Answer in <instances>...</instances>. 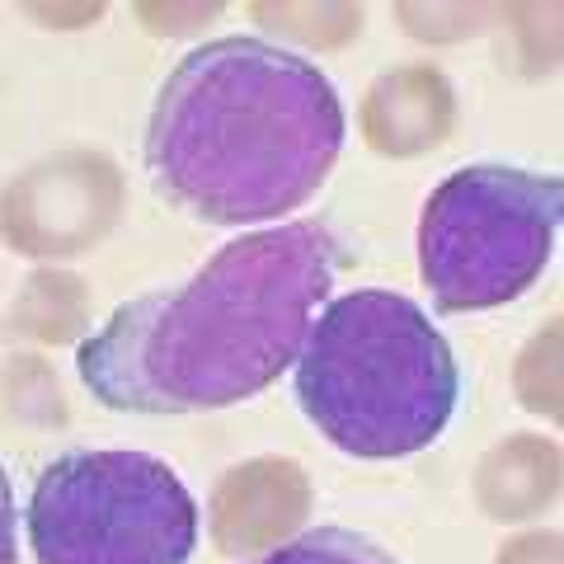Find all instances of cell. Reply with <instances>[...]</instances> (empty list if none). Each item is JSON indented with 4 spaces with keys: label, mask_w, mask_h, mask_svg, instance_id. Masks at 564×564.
Wrapping results in <instances>:
<instances>
[{
    "label": "cell",
    "mask_w": 564,
    "mask_h": 564,
    "mask_svg": "<svg viewBox=\"0 0 564 564\" xmlns=\"http://www.w3.org/2000/svg\"><path fill=\"white\" fill-rule=\"evenodd\" d=\"M250 564H395V555L352 527H315L282 541L269 555H254Z\"/></svg>",
    "instance_id": "4fadbf2b"
},
{
    "label": "cell",
    "mask_w": 564,
    "mask_h": 564,
    "mask_svg": "<svg viewBox=\"0 0 564 564\" xmlns=\"http://www.w3.org/2000/svg\"><path fill=\"white\" fill-rule=\"evenodd\" d=\"M24 14H29V20H39V24H66V29H70V24H95L104 10H99V6H85V10H47V6H29Z\"/></svg>",
    "instance_id": "ffe728a7"
},
{
    "label": "cell",
    "mask_w": 564,
    "mask_h": 564,
    "mask_svg": "<svg viewBox=\"0 0 564 564\" xmlns=\"http://www.w3.org/2000/svg\"><path fill=\"white\" fill-rule=\"evenodd\" d=\"M560 443L545 433H508L475 466V508L494 522H536L560 499Z\"/></svg>",
    "instance_id": "9c48e42d"
},
{
    "label": "cell",
    "mask_w": 564,
    "mask_h": 564,
    "mask_svg": "<svg viewBox=\"0 0 564 564\" xmlns=\"http://www.w3.org/2000/svg\"><path fill=\"white\" fill-rule=\"evenodd\" d=\"M292 391L339 452L400 462L443 437L462 400V367L410 296L358 288L321 306Z\"/></svg>",
    "instance_id": "3957f363"
},
{
    "label": "cell",
    "mask_w": 564,
    "mask_h": 564,
    "mask_svg": "<svg viewBox=\"0 0 564 564\" xmlns=\"http://www.w3.org/2000/svg\"><path fill=\"white\" fill-rule=\"evenodd\" d=\"M10 329L33 344H85L90 329V282L57 263H39L14 292L10 306Z\"/></svg>",
    "instance_id": "30bf717a"
},
{
    "label": "cell",
    "mask_w": 564,
    "mask_h": 564,
    "mask_svg": "<svg viewBox=\"0 0 564 564\" xmlns=\"http://www.w3.org/2000/svg\"><path fill=\"white\" fill-rule=\"evenodd\" d=\"M489 20L480 6H395V24L423 43H462Z\"/></svg>",
    "instance_id": "2e32d148"
},
{
    "label": "cell",
    "mask_w": 564,
    "mask_h": 564,
    "mask_svg": "<svg viewBox=\"0 0 564 564\" xmlns=\"http://www.w3.org/2000/svg\"><path fill=\"white\" fill-rule=\"evenodd\" d=\"M503 20L513 29L522 76H532V80L551 76L555 62H560V29H564L560 6H508Z\"/></svg>",
    "instance_id": "5bb4252c"
},
{
    "label": "cell",
    "mask_w": 564,
    "mask_h": 564,
    "mask_svg": "<svg viewBox=\"0 0 564 564\" xmlns=\"http://www.w3.org/2000/svg\"><path fill=\"white\" fill-rule=\"evenodd\" d=\"M555 226L560 174L518 165L456 170L423 203V288L447 315L499 311L545 273Z\"/></svg>",
    "instance_id": "277c9868"
},
{
    "label": "cell",
    "mask_w": 564,
    "mask_h": 564,
    "mask_svg": "<svg viewBox=\"0 0 564 564\" xmlns=\"http://www.w3.org/2000/svg\"><path fill=\"white\" fill-rule=\"evenodd\" d=\"M147 29H161V33H180V29H198L217 20V6H137L132 10Z\"/></svg>",
    "instance_id": "ac0fdd59"
},
{
    "label": "cell",
    "mask_w": 564,
    "mask_h": 564,
    "mask_svg": "<svg viewBox=\"0 0 564 564\" xmlns=\"http://www.w3.org/2000/svg\"><path fill=\"white\" fill-rule=\"evenodd\" d=\"M14 489H10V475L0 466V564H20V536H14Z\"/></svg>",
    "instance_id": "d6986e66"
},
{
    "label": "cell",
    "mask_w": 564,
    "mask_h": 564,
    "mask_svg": "<svg viewBox=\"0 0 564 564\" xmlns=\"http://www.w3.org/2000/svg\"><path fill=\"white\" fill-rule=\"evenodd\" d=\"M339 263L344 245L321 217L226 240L188 282L141 292L85 334V391L118 414H198L269 391Z\"/></svg>",
    "instance_id": "6da1fadb"
},
{
    "label": "cell",
    "mask_w": 564,
    "mask_h": 564,
    "mask_svg": "<svg viewBox=\"0 0 564 564\" xmlns=\"http://www.w3.org/2000/svg\"><path fill=\"white\" fill-rule=\"evenodd\" d=\"M128 212V174L95 147H66L0 188V236L33 263H62L104 245Z\"/></svg>",
    "instance_id": "8992f818"
},
{
    "label": "cell",
    "mask_w": 564,
    "mask_h": 564,
    "mask_svg": "<svg viewBox=\"0 0 564 564\" xmlns=\"http://www.w3.org/2000/svg\"><path fill=\"white\" fill-rule=\"evenodd\" d=\"M456 90L452 80L429 62L391 66L362 95L358 128L362 141L386 161H419L433 155L456 132Z\"/></svg>",
    "instance_id": "ba28073f"
},
{
    "label": "cell",
    "mask_w": 564,
    "mask_h": 564,
    "mask_svg": "<svg viewBox=\"0 0 564 564\" xmlns=\"http://www.w3.org/2000/svg\"><path fill=\"white\" fill-rule=\"evenodd\" d=\"M344 151L339 90L302 52L254 33L188 47L147 122V170L212 226L296 212Z\"/></svg>",
    "instance_id": "7a4b0ae2"
},
{
    "label": "cell",
    "mask_w": 564,
    "mask_h": 564,
    "mask_svg": "<svg viewBox=\"0 0 564 564\" xmlns=\"http://www.w3.org/2000/svg\"><path fill=\"white\" fill-rule=\"evenodd\" d=\"M494 564H564V536L560 532H518L499 545Z\"/></svg>",
    "instance_id": "e0dca14e"
},
{
    "label": "cell",
    "mask_w": 564,
    "mask_h": 564,
    "mask_svg": "<svg viewBox=\"0 0 564 564\" xmlns=\"http://www.w3.org/2000/svg\"><path fill=\"white\" fill-rule=\"evenodd\" d=\"M6 395H10L14 419L39 423V429H57L62 414H66L62 391H57V381H52V367H47L43 358H29V352L10 362Z\"/></svg>",
    "instance_id": "9a60e30c"
},
{
    "label": "cell",
    "mask_w": 564,
    "mask_h": 564,
    "mask_svg": "<svg viewBox=\"0 0 564 564\" xmlns=\"http://www.w3.org/2000/svg\"><path fill=\"white\" fill-rule=\"evenodd\" d=\"M245 14H250L263 33L292 39L311 52H339L358 39V29H362V6H352V0H282V6L254 0Z\"/></svg>",
    "instance_id": "8fae6325"
},
{
    "label": "cell",
    "mask_w": 564,
    "mask_h": 564,
    "mask_svg": "<svg viewBox=\"0 0 564 564\" xmlns=\"http://www.w3.org/2000/svg\"><path fill=\"white\" fill-rule=\"evenodd\" d=\"M315 508L311 475L288 456H250L217 475L207 494V532L221 555H269L302 536Z\"/></svg>",
    "instance_id": "52a82bcc"
},
{
    "label": "cell",
    "mask_w": 564,
    "mask_h": 564,
    "mask_svg": "<svg viewBox=\"0 0 564 564\" xmlns=\"http://www.w3.org/2000/svg\"><path fill=\"white\" fill-rule=\"evenodd\" d=\"M198 532V503L180 475L128 447L66 452L29 494L39 564H188Z\"/></svg>",
    "instance_id": "5b68a950"
},
{
    "label": "cell",
    "mask_w": 564,
    "mask_h": 564,
    "mask_svg": "<svg viewBox=\"0 0 564 564\" xmlns=\"http://www.w3.org/2000/svg\"><path fill=\"white\" fill-rule=\"evenodd\" d=\"M560 339H564V321L551 315L527 348L513 362V395L527 404L532 414L560 423L564 419V362H560Z\"/></svg>",
    "instance_id": "7c38bea8"
}]
</instances>
